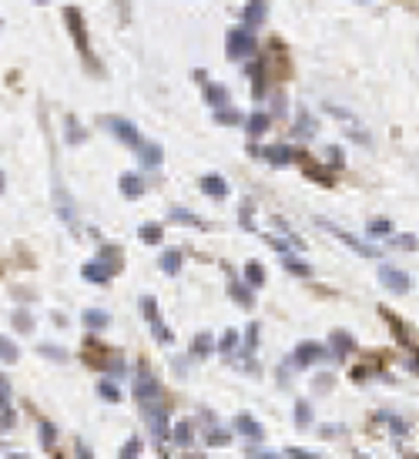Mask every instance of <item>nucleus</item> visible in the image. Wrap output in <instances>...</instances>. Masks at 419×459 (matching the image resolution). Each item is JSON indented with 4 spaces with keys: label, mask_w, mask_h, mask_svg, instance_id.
Instances as JSON below:
<instances>
[{
    "label": "nucleus",
    "mask_w": 419,
    "mask_h": 459,
    "mask_svg": "<svg viewBox=\"0 0 419 459\" xmlns=\"http://www.w3.org/2000/svg\"><path fill=\"white\" fill-rule=\"evenodd\" d=\"M64 24H67V31H71V40H74L77 54L84 58V64L95 71L97 60H95V51H91V40H88V27H84V14L77 10V7H64Z\"/></svg>",
    "instance_id": "obj_1"
},
{
    "label": "nucleus",
    "mask_w": 419,
    "mask_h": 459,
    "mask_svg": "<svg viewBox=\"0 0 419 459\" xmlns=\"http://www.w3.org/2000/svg\"><path fill=\"white\" fill-rule=\"evenodd\" d=\"M255 51H258L255 34H252L248 27H231L229 40H225V54H229L231 60H245V58H252Z\"/></svg>",
    "instance_id": "obj_2"
},
{
    "label": "nucleus",
    "mask_w": 419,
    "mask_h": 459,
    "mask_svg": "<svg viewBox=\"0 0 419 459\" xmlns=\"http://www.w3.org/2000/svg\"><path fill=\"white\" fill-rule=\"evenodd\" d=\"M141 312H145V319H148V326H151L154 339H158L161 345H172L174 342V332L165 326V319H161V312H158V302H154L151 295H145V299H141Z\"/></svg>",
    "instance_id": "obj_3"
},
{
    "label": "nucleus",
    "mask_w": 419,
    "mask_h": 459,
    "mask_svg": "<svg viewBox=\"0 0 419 459\" xmlns=\"http://www.w3.org/2000/svg\"><path fill=\"white\" fill-rule=\"evenodd\" d=\"M319 225H322L329 235H336V238L343 242L345 249H352L356 255H359V258H379V255H382L376 245H369V242H359L356 235H349V231H343V228H336V225H332V222H325V218H319Z\"/></svg>",
    "instance_id": "obj_4"
},
{
    "label": "nucleus",
    "mask_w": 419,
    "mask_h": 459,
    "mask_svg": "<svg viewBox=\"0 0 419 459\" xmlns=\"http://www.w3.org/2000/svg\"><path fill=\"white\" fill-rule=\"evenodd\" d=\"M329 359V349L322 342H312V339H302V342L292 349V365L295 369H309V365Z\"/></svg>",
    "instance_id": "obj_5"
},
{
    "label": "nucleus",
    "mask_w": 419,
    "mask_h": 459,
    "mask_svg": "<svg viewBox=\"0 0 419 459\" xmlns=\"http://www.w3.org/2000/svg\"><path fill=\"white\" fill-rule=\"evenodd\" d=\"M104 128L115 134L121 144H128L131 151H138V148H141V141H145V137H141V131L134 128L131 121H124V117H104Z\"/></svg>",
    "instance_id": "obj_6"
},
{
    "label": "nucleus",
    "mask_w": 419,
    "mask_h": 459,
    "mask_svg": "<svg viewBox=\"0 0 419 459\" xmlns=\"http://www.w3.org/2000/svg\"><path fill=\"white\" fill-rule=\"evenodd\" d=\"M379 282H382V288H389L393 295H409V288H413V278H409L402 268H393V265L379 268Z\"/></svg>",
    "instance_id": "obj_7"
},
{
    "label": "nucleus",
    "mask_w": 419,
    "mask_h": 459,
    "mask_svg": "<svg viewBox=\"0 0 419 459\" xmlns=\"http://www.w3.org/2000/svg\"><path fill=\"white\" fill-rule=\"evenodd\" d=\"M131 396L141 402V406H151V402L161 399V385H158V379H154V376L141 372V376L134 379V385H131Z\"/></svg>",
    "instance_id": "obj_8"
},
{
    "label": "nucleus",
    "mask_w": 419,
    "mask_h": 459,
    "mask_svg": "<svg viewBox=\"0 0 419 459\" xmlns=\"http://www.w3.org/2000/svg\"><path fill=\"white\" fill-rule=\"evenodd\" d=\"M329 356H336V359H345V356H352L356 349H359V342L349 335V332H343V328H336L332 335H329Z\"/></svg>",
    "instance_id": "obj_9"
},
{
    "label": "nucleus",
    "mask_w": 419,
    "mask_h": 459,
    "mask_svg": "<svg viewBox=\"0 0 419 459\" xmlns=\"http://www.w3.org/2000/svg\"><path fill=\"white\" fill-rule=\"evenodd\" d=\"M255 288L245 285V282H238V278H231L229 282V295H231V302L238 308H245V312H252L255 308V295H252Z\"/></svg>",
    "instance_id": "obj_10"
},
{
    "label": "nucleus",
    "mask_w": 419,
    "mask_h": 459,
    "mask_svg": "<svg viewBox=\"0 0 419 459\" xmlns=\"http://www.w3.org/2000/svg\"><path fill=\"white\" fill-rule=\"evenodd\" d=\"M262 158H265L268 165H275V168H286L299 154H295V148H288V144H268L265 151H262Z\"/></svg>",
    "instance_id": "obj_11"
},
{
    "label": "nucleus",
    "mask_w": 419,
    "mask_h": 459,
    "mask_svg": "<svg viewBox=\"0 0 419 459\" xmlns=\"http://www.w3.org/2000/svg\"><path fill=\"white\" fill-rule=\"evenodd\" d=\"M235 433L245 436V440H262V436H265L262 422L255 419V416H248V412H238V416H235Z\"/></svg>",
    "instance_id": "obj_12"
},
{
    "label": "nucleus",
    "mask_w": 419,
    "mask_h": 459,
    "mask_svg": "<svg viewBox=\"0 0 419 459\" xmlns=\"http://www.w3.org/2000/svg\"><path fill=\"white\" fill-rule=\"evenodd\" d=\"M329 115L336 117V121H343L345 128H349V131H352V137H356V141H359V144H369V134L362 131V124L359 121H356V117L349 115V111H343V108H336V104H329Z\"/></svg>",
    "instance_id": "obj_13"
},
{
    "label": "nucleus",
    "mask_w": 419,
    "mask_h": 459,
    "mask_svg": "<svg viewBox=\"0 0 419 459\" xmlns=\"http://www.w3.org/2000/svg\"><path fill=\"white\" fill-rule=\"evenodd\" d=\"M81 275H84V282H91V285H108L115 272L104 265V262H97V258H95V262H88V265L81 268Z\"/></svg>",
    "instance_id": "obj_14"
},
{
    "label": "nucleus",
    "mask_w": 419,
    "mask_h": 459,
    "mask_svg": "<svg viewBox=\"0 0 419 459\" xmlns=\"http://www.w3.org/2000/svg\"><path fill=\"white\" fill-rule=\"evenodd\" d=\"M117 188H121V194L124 198H141L145 194V181H141V174H134V172H124L121 178H117Z\"/></svg>",
    "instance_id": "obj_15"
},
{
    "label": "nucleus",
    "mask_w": 419,
    "mask_h": 459,
    "mask_svg": "<svg viewBox=\"0 0 419 459\" xmlns=\"http://www.w3.org/2000/svg\"><path fill=\"white\" fill-rule=\"evenodd\" d=\"M202 192L215 198V201H222V198H229V181L222 178V174H205L202 178Z\"/></svg>",
    "instance_id": "obj_16"
},
{
    "label": "nucleus",
    "mask_w": 419,
    "mask_h": 459,
    "mask_svg": "<svg viewBox=\"0 0 419 459\" xmlns=\"http://www.w3.org/2000/svg\"><path fill=\"white\" fill-rule=\"evenodd\" d=\"M138 161H141L145 168H158V165L165 161L161 144H154V141H141V148H138Z\"/></svg>",
    "instance_id": "obj_17"
},
{
    "label": "nucleus",
    "mask_w": 419,
    "mask_h": 459,
    "mask_svg": "<svg viewBox=\"0 0 419 459\" xmlns=\"http://www.w3.org/2000/svg\"><path fill=\"white\" fill-rule=\"evenodd\" d=\"M268 17V3L265 0H248L245 3V27H258Z\"/></svg>",
    "instance_id": "obj_18"
},
{
    "label": "nucleus",
    "mask_w": 419,
    "mask_h": 459,
    "mask_svg": "<svg viewBox=\"0 0 419 459\" xmlns=\"http://www.w3.org/2000/svg\"><path fill=\"white\" fill-rule=\"evenodd\" d=\"M181 265H185V255H181L178 249H168L165 255H161V262H158V268H161L165 275H178Z\"/></svg>",
    "instance_id": "obj_19"
},
{
    "label": "nucleus",
    "mask_w": 419,
    "mask_h": 459,
    "mask_svg": "<svg viewBox=\"0 0 419 459\" xmlns=\"http://www.w3.org/2000/svg\"><path fill=\"white\" fill-rule=\"evenodd\" d=\"M211 352H215V339H211L208 332H198V335L191 339V356H195V359H208Z\"/></svg>",
    "instance_id": "obj_20"
},
{
    "label": "nucleus",
    "mask_w": 419,
    "mask_h": 459,
    "mask_svg": "<svg viewBox=\"0 0 419 459\" xmlns=\"http://www.w3.org/2000/svg\"><path fill=\"white\" fill-rule=\"evenodd\" d=\"M148 419H151L154 436H158V440H165V436H168V429H172V422H168V412H165L161 406H154L151 412H148Z\"/></svg>",
    "instance_id": "obj_21"
},
{
    "label": "nucleus",
    "mask_w": 419,
    "mask_h": 459,
    "mask_svg": "<svg viewBox=\"0 0 419 459\" xmlns=\"http://www.w3.org/2000/svg\"><path fill=\"white\" fill-rule=\"evenodd\" d=\"M168 222H174V225H191V228H205V222L188 208H172L168 211Z\"/></svg>",
    "instance_id": "obj_22"
},
{
    "label": "nucleus",
    "mask_w": 419,
    "mask_h": 459,
    "mask_svg": "<svg viewBox=\"0 0 419 459\" xmlns=\"http://www.w3.org/2000/svg\"><path fill=\"white\" fill-rule=\"evenodd\" d=\"M81 322L88 328H104L111 322V315H108L104 308H84V312H81Z\"/></svg>",
    "instance_id": "obj_23"
},
{
    "label": "nucleus",
    "mask_w": 419,
    "mask_h": 459,
    "mask_svg": "<svg viewBox=\"0 0 419 459\" xmlns=\"http://www.w3.org/2000/svg\"><path fill=\"white\" fill-rule=\"evenodd\" d=\"M97 262H104V265L111 268V272H121V249L117 245H101V251H97Z\"/></svg>",
    "instance_id": "obj_24"
},
{
    "label": "nucleus",
    "mask_w": 419,
    "mask_h": 459,
    "mask_svg": "<svg viewBox=\"0 0 419 459\" xmlns=\"http://www.w3.org/2000/svg\"><path fill=\"white\" fill-rule=\"evenodd\" d=\"M282 265H286L288 275H299V278H309V275H312V265H305L302 258H295L292 251H286V255H282Z\"/></svg>",
    "instance_id": "obj_25"
},
{
    "label": "nucleus",
    "mask_w": 419,
    "mask_h": 459,
    "mask_svg": "<svg viewBox=\"0 0 419 459\" xmlns=\"http://www.w3.org/2000/svg\"><path fill=\"white\" fill-rule=\"evenodd\" d=\"M268 124H272V117L265 115V111H255V115L248 117V137H262V134L268 131Z\"/></svg>",
    "instance_id": "obj_26"
},
{
    "label": "nucleus",
    "mask_w": 419,
    "mask_h": 459,
    "mask_svg": "<svg viewBox=\"0 0 419 459\" xmlns=\"http://www.w3.org/2000/svg\"><path fill=\"white\" fill-rule=\"evenodd\" d=\"M245 285H252V288L265 285V265L262 262H248L245 265Z\"/></svg>",
    "instance_id": "obj_27"
},
{
    "label": "nucleus",
    "mask_w": 419,
    "mask_h": 459,
    "mask_svg": "<svg viewBox=\"0 0 419 459\" xmlns=\"http://www.w3.org/2000/svg\"><path fill=\"white\" fill-rule=\"evenodd\" d=\"M205 101H208L211 108H225L229 104V91L222 84H205Z\"/></svg>",
    "instance_id": "obj_28"
},
{
    "label": "nucleus",
    "mask_w": 419,
    "mask_h": 459,
    "mask_svg": "<svg viewBox=\"0 0 419 459\" xmlns=\"http://www.w3.org/2000/svg\"><path fill=\"white\" fill-rule=\"evenodd\" d=\"M235 349H238V332H235V328H225V332H222V339L215 342V352H222V356H231Z\"/></svg>",
    "instance_id": "obj_29"
},
{
    "label": "nucleus",
    "mask_w": 419,
    "mask_h": 459,
    "mask_svg": "<svg viewBox=\"0 0 419 459\" xmlns=\"http://www.w3.org/2000/svg\"><path fill=\"white\" fill-rule=\"evenodd\" d=\"M379 312L386 315V319H389V328H393V335H396L400 342H409V328H406V322H402L400 315H393L389 308H379Z\"/></svg>",
    "instance_id": "obj_30"
},
{
    "label": "nucleus",
    "mask_w": 419,
    "mask_h": 459,
    "mask_svg": "<svg viewBox=\"0 0 419 459\" xmlns=\"http://www.w3.org/2000/svg\"><path fill=\"white\" fill-rule=\"evenodd\" d=\"M64 137H67L71 144H81V141L88 137V131L81 128V121H77V117H67V121H64Z\"/></svg>",
    "instance_id": "obj_31"
},
{
    "label": "nucleus",
    "mask_w": 419,
    "mask_h": 459,
    "mask_svg": "<svg viewBox=\"0 0 419 459\" xmlns=\"http://www.w3.org/2000/svg\"><path fill=\"white\" fill-rule=\"evenodd\" d=\"M138 238H141L145 245H154V242H161V238H165V228H161V225H154V222H148V225H141V228H138Z\"/></svg>",
    "instance_id": "obj_32"
},
{
    "label": "nucleus",
    "mask_w": 419,
    "mask_h": 459,
    "mask_svg": "<svg viewBox=\"0 0 419 459\" xmlns=\"http://www.w3.org/2000/svg\"><path fill=\"white\" fill-rule=\"evenodd\" d=\"M168 433H172V440L178 442V446H185V449H188L191 440H195V436H191V426H188V422H174Z\"/></svg>",
    "instance_id": "obj_33"
},
{
    "label": "nucleus",
    "mask_w": 419,
    "mask_h": 459,
    "mask_svg": "<svg viewBox=\"0 0 419 459\" xmlns=\"http://www.w3.org/2000/svg\"><path fill=\"white\" fill-rule=\"evenodd\" d=\"M54 198H58V208H60V218L67 222V225H77V215L71 211V205H67V194H64V188H54Z\"/></svg>",
    "instance_id": "obj_34"
},
{
    "label": "nucleus",
    "mask_w": 419,
    "mask_h": 459,
    "mask_svg": "<svg viewBox=\"0 0 419 459\" xmlns=\"http://www.w3.org/2000/svg\"><path fill=\"white\" fill-rule=\"evenodd\" d=\"M295 426H299V429H309V426H312V406L305 399L295 402Z\"/></svg>",
    "instance_id": "obj_35"
},
{
    "label": "nucleus",
    "mask_w": 419,
    "mask_h": 459,
    "mask_svg": "<svg viewBox=\"0 0 419 459\" xmlns=\"http://www.w3.org/2000/svg\"><path fill=\"white\" fill-rule=\"evenodd\" d=\"M215 121H218V124H242V115L225 104V108H215Z\"/></svg>",
    "instance_id": "obj_36"
},
{
    "label": "nucleus",
    "mask_w": 419,
    "mask_h": 459,
    "mask_svg": "<svg viewBox=\"0 0 419 459\" xmlns=\"http://www.w3.org/2000/svg\"><path fill=\"white\" fill-rule=\"evenodd\" d=\"M369 235H372V238L393 235V222H389V218H372V222H369Z\"/></svg>",
    "instance_id": "obj_37"
},
{
    "label": "nucleus",
    "mask_w": 419,
    "mask_h": 459,
    "mask_svg": "<svg viewBox=\"0 0 419 459\" xmlns=\"http://www.w3.org/2000/svg\"><path fill=\"white\" fill-rule=\"evenodd\" d=\"M379 419H386L389 426H393V436H409V422L400 419V416H393V412H382Z\"/></svg>",
    "instance_id": "obj_38"
},
{
    "label": "nucleus",
    "mask_w": 419,
    "mask_h": 459,
    "mask_svg": "<svg viewBox=\"0 0 419 459\" xmlns=\"http://www.w3.org/2000/svg\"><path fill=\"white\" fill-rule=\"evenodd\" d=\"M17 345L10 342V339H7V335H0V359H3V362H17Z\"/></svg>",
    "instance_id": "obj_39"
},
{
    "label": "nucleus",
    "mask_w": 419,
    "mask_h": 459,
    "mask_svg": "<svg viewBox=\"0 0 419 459\" xmlns=\"http://www.w3.org/2000/svg\"><path fill=\"white\" fill-rule=\"evenodd\" d=\"M205 442H208V446H229L231 433H225V429H208V433H205Z\"/></svg>",
    "instance_id": "obj_40"
},
{
    "label": "nucleus",
    "mask_w": 419,
    "mask_h": 459,
    "mask_svg": "<svg viewBox=\"0 0 419 459\" xmlns=\"http://www.w3.org/2000/svg\"><path fill=\"white\" fill-rule=\"evenodd\" d=\"M97 396H104L108 402H117V399H121L117 385H115V383H108V379H101V383H97Z\"/></svg>",
    "instance_id": "obj_41"
},
{
    "label": "nucleus",
    "mask_w": 419,
    "mask_h": 459,
    "mask_svg": "<svg viewBox=\"0 0 419 459\" xmlns=\"http://www.w3.org/2000/svg\"><path fill=\"white\" fill-rule=\"evenodd\" d=\"M138 456H141V440L131 436V440L121 446V459H138Z\"/></svg>",
    "instance_id": "obj_42"
},
{
    "label": "nucleus",
    "mask_w": 419,
    "mask_h": 459,
    "mask_svg": "<svg viewBox=\"0 0 419 459\" xmlns=\"http://www.w3.org/2000/svg\"><path fill=\"white\" fill-rule=\"evenodd\" d=\"M40 356L54 362H67V352H60V345H40Z\"/></svg>",
    "instance_id": "obj_43"
},
{
    "label": "nucleus",
    "mask_w": 419,
    "mask_h": 459,
    "mask_svg": "<svg viewBox=\"0 0 419 459\" xmlns=\"http://www.w3.org/2000/svg\"><path fill=\"white\" fill-rule=\"evenodd\" d=\"M389 245H393V249L413 251V249H416V238H413V235H393V238H389Z\"/></svg>",
    "instance_id": "obj_44"
},
{
    "label": "nucleus",
    "mask_w": 419,
    "mask_h": 459,
    "mask_svg": "<svg viewBox=\"0 0 419 459\" xmlns=\"http://www.w3.org/2000/svg\"><path fill=\"white\" fill-rule=\"evenodd\" d=\"M54 440H58V429L51 422H40V442L44 446H54Z\"/></svg>",
    "instance_id": "obj_45"
},
{
    "label": "nucleus",
    "mask_w": 419,
    "mask_h": 459,
    "mask_svg": "<svg viewBox=\"0 0 419 459\" xmlns=\"http://www.w3.org/2000/svg\"><path fill=\"white\" fill-rule=\"evenodd\" d=\"M245 456L248 459H286V456H279V453H272V449H258V446L245 449Z\"/></svg>",
    "instance_id": "obj_46"
},
{
    "label": "nucleus",
    "mask_w": 419,
    "mask_h": 459,
    "mask_svg": "<svg viewBox=\"0 0 419 459\" xmlns=\"http://www.w3.org/2000/svg\"><path fill=\"white\" fill-rule=\"evenodd\" d=\"M286 459H322V456H315V453H309V449H302V446H288Z\"/></svg>",
    "instance_id": "obj_47"
},
{
    "label": "nucleus",
    "mask_w": 419,
    "mask_h": 459,
    "mask_svg": "<svg viewBox=\"0 0 419 459\" xmlns=\"http://www.w3.org/2000/svg\"><path fill=\"white\" fill-rule=\"evenodd\" d=\"M3 409H10V383L0 376V412H3Z\"/></svg>",
    "instance_id": "obj_48"
},
{
    "label": "nucleus",
    "mask_w": 419,
    "mask_h": 459,
    "mask_svg": "<svg viewBox=\"0 0 419 459\" xmlns=\"http://www.w3.org/2000/svg\"><path fill=\"white\" fill-rule=\"evenodd\" d=\"M104 369H108V372H111L115 379H121V376H124V359H121V356H115V359L104 365Z\"/></svg>",
    "instance_id": "obj_49"
},
{
    "label": "nucleus",
    "mask_w": 419,
    "mask_h": 459,
    "mask_svg": "<svg viewBox=\"0 0 419 459\" xmlns=\"http://www.w3.org/2000/svg\"><path fill=\"white\" fill-rule=\"evenodd\" d=\"M242 228L255 231V222H252V201H245V205H242Z\"/></svg>",
    "instance_id": "obj_50"
},
{
    "label": "nucleus",
    "mask_w": 419,
    "mask_h": 459,
    "mask_svg": "<svg viewBox=\"0 0 419 459\" xmlns=\"http://www.w3.org/2000/svg\"><path fill=\"white\" fill-rule=\"evenodd\" d=\"M14 326H17L20 332H31L34 322H31V315H27V312H17V315H14Z\"/></svg>",
    "instance_id": "obj_51"
},
{
    "label": "nucleus",
    "mask_w": 419,
    "mask_h": 459,
    "mask_svg": "<svg viewBox=\"0 0 419 459\" xmlns=\"http://www.w3.org/2000/svg\"><path fill=\"white\" fill-rule=\"evenodd\" d=\"M319 433H322L325 440H336V436H339V433H345V426H322V429H319Z\"/></svg>",
    "instance_id": "obj_52"
},
{
    "label": "nucleus",
    "mask_w": 419,
    "mask_h": 459,
    "mask_svg": "<svg viewBox=\"0 0 419 459\" xmlns=\"http://www.w3.org/2000/svg\"><path fill=\"white\" fill-rule=\"evenodd\" d=\"M312 385H315L319 392H329V389H332V376H322L319 383H312Z\"/></svg>",
    "instance_id": "obj_53"
},
{
    "label": "nucleus",
    "mask_w": 419,
    "mask_h": 459,
    "mask_svg": "<svg viewBox=\"0 0 419 459\" xmlns=\"http://www.w3.org/2000/svg\"><path fill=\"white\" fill-rule=\"evenodd\" d=\"M77 459H91V449L84 442H77Z\"/></svg>",
    "instance_id": "obj_54"
},
{
    "label": "nucleus",
    "mask_w": 419,
    "mask_h": 459,
    "mask_svg": "<svg viewBox=\"0 0 419 459\" xmlns=\"http://www.w3.org/2000/svg\"><path fill=\"white\" fill-rule=\"evenodd\" d=\"M409 365H413V369H416V372H419V349H416V359H413V362H409Z\"/></svg>",
    "instance_id": "obj_55"
},
{
    "label": "nucleus",
    "mask_w": 419,
    "mask_h": 459,
    "mask_svg": "<svg viewBox=\"0 0 419 459\" xmlns=\"http://www.w3.org/2000/svg\"><path fill=\"white\" fill-rule=\"evenodd\" d=\"M3 188H7V178H3V172H0V192H3Z\"/></svg>",
    "instance_id": "obj_56"
},
{
    "label": "nucleus",
    "mask_w": 419,
    "mask_h": 459,
    "mask_svg": "<svg viewBox=\"0 0 419 459\" xmlns=\"http://www.w3.org/2000/svg\"><path fill=\"white\" fill-rule=\"evenodd\" d=\"M7 459H24V456H7Z\"/></svg>",
    "instance_id": "obj_57"
},
{
    "label": "nucleus",
    "mask_w": 419,
    "mask_h": 459,
    "mask_svg": "<svg viewBox=\"0 0 419 459\" xmlns=\"http://www.w3.org/2000/svg\"><path fill=\"white\" fill-rule=\"evenodd\" d=\"M34 3H47V0H34Z\"/></svg>",
    "instance_id": "obj_58"
},
{
    "label": "nucleus",
    "mask_w": 419,
    "mask_h": 459,
    "mask_svg": "<svg viewBox=\"0 0 419 459\" xmlns=\"http://www.w3.org/2000/svg\"><path fill=\"white\" fill-rule=\"evenodd\" d=\"M356 459H365V456H356Z\"/></svg>",
    "instance_id": "obj_59"
},
{
    "label": "nucleus",
    "mask_w": 419,
    "mask_h": 459,
    "mask_svg": "<svg viewBox=\"0 0 419 459\" xmlns=\"http://www.w3.org/2000/svg\"><path fill=\"white\" fill-rule=\"evenodd\" d=\"M0 27H3V20H0Z\"/></svg>",
    "instance_id": "obj_60"
}]
</instances>
